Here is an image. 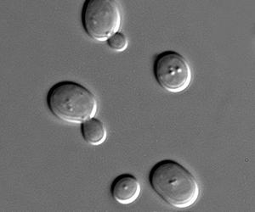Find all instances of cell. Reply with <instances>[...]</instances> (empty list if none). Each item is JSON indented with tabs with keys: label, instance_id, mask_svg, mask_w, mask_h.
<instances>
[{
	"label": "cell",
	"instance_id": "6da1fadb",
	"mask_svg": "<svg viewBox=\"0 0 255 212\" xmlns=\"http://www.w3.org/2000/svg\"><path fill=\"white\" fill-rule=\"evenodd\" d=\"M149 182L154 192L162 201L179 209L192 207L200 195L196 177L174 160H163L157 163L151 170Z\"/></svg>",
	"mask_w": 255,
	"mask_h": 212
},
{
	"label": "cell",
	"instance_id": "7a4b0ae2",
	"mask_svg": "<svg viewBox=\"0 0 255 212\" xmlns=\"http://www.w3.org/2000/svg\"><path fill=\"white\" fill-rule=\"evenodd\" d=\"M50 112L61 121L82 124L97 113L98 102L95 94L78 82L60 81L54 85L47 95Z\"/></svg>",
	"mask_w": 255,
	"mask_h": 212
},
{
	"label": "cell",
	"instance_id": "3957f363",
	"mask_svg": "<svg viewBox=\"0 0 255 212\" xmlns=\"http://www.w3.org/2000/svg\"><path fill=\"white\" fill-rule=\"evenodd\" d=\"M82 23L90 38L98 42L108 41L122 26L119 3L113 0H88L82 10Z\"/></svg>",
	"mask_w": 255,
	"mask_h": 212
},
{
	"label": "cell",
	"instance_id": "277c9868",
	"mask_svg": "<svg viewBox=\"0 0 255 212\" xmlns=\"http://www.w3.org/2000/svg\"><path fill=\"white\" fill-rule=\"evenodd\" d=\"M154 76L164 90L174 93L186 90L192 79L188 61L175 51H165L157 56L154 62Z\"/></svg>",
	"mask_w": 255,
	"mask_h": 212
},
{
	"label": "cell",
	"instance_id": "5b68a950",
	"mask_svg": "<svg viewBox=\"0 0 255 212\" xmlns=\"http://www.w3.org/2000/svg\"><path fill=\"white\" fill-rule=\"evenodd\" d=\"M141 193V186L136 177L131 174H122L115 178L111 187L114 201L121 205H129L136 201Z\"/></svg>",
	"mask_w": 255,
	"mask_h": 212
},
{
	"label": "cell",
	"instance_id": "8992f818",
	"mask_svg": "<svg viewBox=\"0 0 255 212\" xmlns=\"http://www.w3.org/2000/svg\"><path fill=\"white\" fill-rule=\"evenodd\" d=\"M81 132L85 142L90 145H101L108 138V131L104 123L95 117L82 123Z\"/></svg>",
	"mask_w": 255,
	"mask_h": 212
},
{
	"label": "cell",
	"instance_id": "52a82bcc",
	"mask_svg": "<svg viewBox=\"0 0 255 212\" xmlns=\"http://www.w3.org/2000/svg\"><path fill=\"white\" fill-rule=\"evenodd\" d=\"M108 46L116 52H123L126 50L128 45L126 36L122 32H117L108 39Z\"/></svg>",
	"mask_w": 255,
	"mask_h": 212
}]
</instances>
